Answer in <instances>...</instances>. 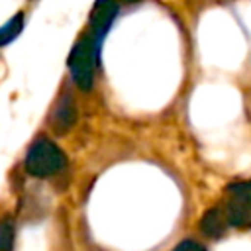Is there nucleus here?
<instances>
[{"label": "nucleus", "mask_w": 251, "mask_h": 251, "mask_svg": "<svg viewBox=\"0 0 251 251\" xmlns=\"http://www.w3.org/2000/svg\"><path fill=\"white\" fill-rule=\"evenodd\" d=\"M98 41L94 39V35L82 33L80 39L73 45L71 53H69V73L73 82L80 88V90H90L94 84V73H96V59H98Z\"/></svg>", "instance_id": "1"}, {"label": "nucleus", "mask_w": 251, "mask_h": 251, "mask_svg": "<svg viewBox=\"0 0 251 251\" xmlns=\"http://www.w3.org/2000/svg\"><path fill=\"white\" fill-rule=\"evenodd\" d=\"M67 167V155L63 149L47 137H39L31 143L25 155V171L31 176L47 178L61 173Z\"/></svg>", "instance_id": "2"}, {"label": "nucleus", "mask_w": 251, "mask_h": 251, "mask_svg": "<svg viewBox=\"0 0 251 251\" xmlns=\"http://www.w3.org/2000/svg\"><path fill=\"white\" fill-rule=\"evenodd\" d=\"M229 202L226 208L227 222L235 227L251 226V180L227 186Z\"/></svg>", "instance_id": "3"}, {"label": "nucleus", "mask_w": 251, "mask_h": 251, "mask_svg": "<svg viewBox=\"0 0 251 251\" xmlns=\"http://www.w3.org/2000/svg\"><path fill=\"white\" fill-rule=\"evenodd\" d=\"M118 0H96L92 10H90V33L94 35V39L98 41V45L102 43L104 35L108 33V29L112 27L116 16H118Z\"/></svg>", "instance_id": "4"}, {"label": "nucleus", "mask_w": 251, "mask_h": 251, "mask_svg": "<svg viewBox=\"0 0 251 251\" xmlns=\"http://www.w3.org/2000/svg\"><path fill=\"white\" fill-rule=\"evenodd\" d=\"M76 116L78 114H76V106H75L73 98L69 94L61 96L53 108V114H51V129L57 135L69 133L76 124Z\"/></svg>", "instance_id": "5"}, {"label": "nucleus", "mask_w": 251, "mask_h": 251, "mask_svg": "<svg viewBox=\"0 0 251 251\" xmlns=\"http://www.w3.org/2000/svg\"><path fill=\"white\" fill-rule=\"evenodd\" d=\"M229 222L227 216L222 208H210L204 212L202 220H200V231L208 237H222L227 229Z\"/></svg>", "instance_id": "6"}, {"label": "nucleus", "mask_w": 251, "mask_h": 251, "mask_svg": "<svg viewBox=\"0 0 251 251\" xmlns=\"http://www.w3.org/2000/svg\"><path fill=\"white\" fill-rule=\"evenodd\" d=\"M22 27H24V14L18 12L14 18H10V20L0 27V47L6 45V43H10L12 39H16L18 33L22 31Z\"/></svg>", "instance_id": "7"}, {"label": "nucleus", "mask_w": 251, "mask_h": 251, "mask_svg": "<svg viewBox=\"0 0 251 251\" xmlns=\"http://www.w3.org/2000/svg\"><path fill=\"white\" fill-rule=\"evenodd\" d=\"M14 239H16L14 220L10 216H2L0 218V251H14Z\"/></svg>", "instance_id": "8"}, {"label": "nucleus", "mask_w": 251, "mask_h": 251, "mask_svg": "<svg viewBox=\"0 0 251 251\" xmlns=\"http://www.w3.org/2000/svg\"><path fill=\"white\" fill-rule=\"evenodd\" d=\"M173 251H206L198 241H194V239H184V241H180Z\"/></svg>", "instance_id": "9"}, {"label": "nucleus", "mask_w": 251, "mask_h": 251, "mask_svg": "<svg viewBox=\"0 0 251 251\" xmlns=\"http://www.w3.org/2000/svg\"><path fill=\"white\" fill-rule=\"evenodd\" d=\"M124 2H127V4H133V2H139V0H124Z\"/></svg>", "instance_id": "10"}]
</instances>
